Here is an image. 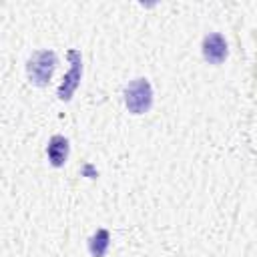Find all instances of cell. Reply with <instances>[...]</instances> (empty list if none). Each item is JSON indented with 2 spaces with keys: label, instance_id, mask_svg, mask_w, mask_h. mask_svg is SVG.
<instances>
[{
  "label": "cell",
  "instance_id": "cell-1",
  "mask_svg": "<svg viewBox=\"0 0 257 257\" xmlns=\"http://www.w3.org/2000/svg\"><path fill=\"white\" fill-rule=\"evenodd\" d=\"M56 64H58V56H56L54 50L42 48V50L32 52L28 62H26L28 80L36 86H46L52 78V72H54Z\"/></svg>",
  "mask_w": 257,
  "mask_h": 257
},
{
  "label": "cell",
  "instance_id": "cell-2",
  "mask_svg": "<svg viewBox=\"0 0 257 257\" xmlns=\"http://www.w3.org/2000/svg\"><path fill=\"white\" fill-rule=\"evenodd\" d=\"M124 106L131 114H145L153 106V86L149 78H133L124 86Z\"/></svg>",
  "mask_w": 257,
  "mask_h": 257
},
{
  "label": "cell",
  "instance_id": "cell-3",
  "mask_svg": "<svg viewBox=\"0 0 257 257\" xmlns=\"http://www.w3.org/2000/svg\"><path fill=\"white\" fill-rule=\"evenodd\" d=\"M66 56L70 60V70L64 74V78H62V82H60V86L56 90V96L60 100H70L72 98L74 90L80 84V76H82V58H80V52L76 48H70L66 52Z\"/></svg>",
  "mask_w": 257,
  "mask_h": 257
},
{
  "label": "cell",
  "instance_id": "cell-4",
  "mask_svg": "<svg viewBox=\"0 0 257 257\" xmlns=\"http://www.w3.org/2000/svg\"><path fill=\"white\" fill-rule=\"evenodd\" d=\"M201 50H203V58L209 64H221L229 56V46H227V40L221 32L205 34L203 42H201Z\"/></svg>",
  "mask_w": 257,
  "mask_h": 257
},
{
  "label": "cell",
  "instance_id": "cell-5",
  "mask_svg": "<svg viewBox=\"0 0 257 257\" xmlns=\"http://www.w3.org/2000/svg\"><path fill=\"white\" fill-rule=\"evenodd\" d=\"M68 139L62 135H52L48 145H46V157L50 161L52 167H64L66 159H68Z\"/></svg>",
  "mask_w": 257,
  "mask_h": 257
},
{
  "label": "cell",
  "instance_id": "cell-6",
  "mask_svg": "<svg viewBox=\"0 0 257 257\" xmlns=\"http://www.w3.org/2000/svg\"><path fill=\"white\" fill-rule=\"evenodd\" d=\"M108 245H110V233L104 227L96 229L88 237V251H90L92 257H104L106 251H108Z\"/></svg>",
  "mask_w": 257,
  "mask_h": 257
}]
</instances>
